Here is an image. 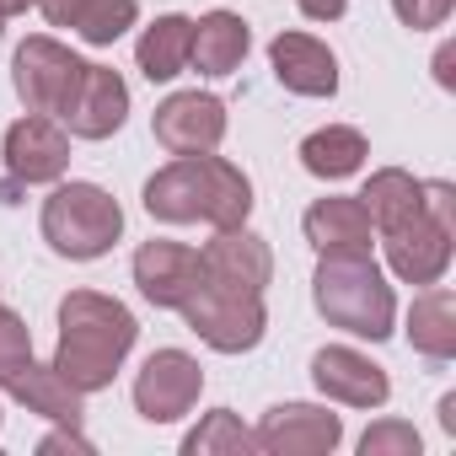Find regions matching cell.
I'll return each instance as SVG.
<instances>
[{
    "label": "cell",
    "instance_id": "1",
    "mask_svg": "<svg viewBox=\"0 0 456 456\" xmlns=\"http://www.w3.org/2000/svg\"><path fill=\"white\" fill-rule=\"evenodd\" d=\"M140 199H145V215L161 225H209V232H225V225H248V215H253L248 172L215 151L167 161L145 183Z\"/></svg>",
    "mask_w": 456,
    "mask_h": 456
},
{
    "label": "cell",
    "instance_id": "2",
    "mask_svg": "<svg viewBox=\"0 0 456 456\" xmlns=\"http://www.w3.org/2000/svg\"><path fill=\"white\" fill-rule=\"evenodd\" d=\"M140 338L134 312L118 296L102 290H70L60 301V344H54V370L76 387V392H102L113 387V376L124 370L129 349Z\"/></svg>",
    "mask_w": 456,
    "mask_h": 456
},
{
    "label": "cell",
    "instance_id": "3",
    "mask_svg": "<svg viewBox=\"0 0 456 456\" xmlns=\"http://www.w3.org/2000/svg\"><path fill=\"white\" fill-rule=\"evenodd\" d=\"M312 301L349 338L381 344L397 328V296H392V285H387V274L370 253H317Z\"/></svg>",
    "mask_w": 456,
    "mask_h": 456
},
{
    "label": "cell",
    "instance_id": "4",
    "mask_svg": "<svg viewBox=\"0 0 456 456\" xmlns=\"http://www.w3.org/2000/svg\"><path fill=\"white\" fill-rule=\"evenodd\" d=\"M38 225H44V242L60 258L92 264V258L113 253V242L124 237V209L97 183H54V193L44 199Z\"/></svg>",
    "mask_w": 456,
    "mask_h": 456
},
{
    "label": "cell",
    "instance_id": "5",
    "mask_svg": "<svg viewBox=\"0 0 456 456\" xmlns=\"http://www.w3.org/2000/svg\"><path fill=\"white\" fill-rule=\"evenodd\" d=\"M183 322L215 349V354H248L264 344L269 333V312H264V296H242V290H220V285H199L183 306Z\"/></svg>",
    "mask_w": 456,
    "mask_h": 456
},
{
    "label": "cell",
    "instance_id": "6",
    "mask_svg": "<svg viewBox=\"0 0 456 456\" xmlns=\"http://www.w3.org/2000/svg\"><path fill=\"white\" fill-rule=\"evenodd\" d=\"M81 70H86V60H81L76 49H65L60 38L33 33V38L17 49V60H12V86H17V97H22L28 113L60 118V108L70 102Z\"/></svg>",
    "mask_w": 456,
    "mask_h": 456
},
{
    "label": "cell",
    "instance_id": "7",
    "mask_svg": "<svg viewBox=\"0 0 456 456\" xmlns=\"http://www.w3.org/2000/svg\"><path fill=\"white\" fill-rule=\"evenodd\" d=\"M381 248H387V269L403 280V285H440L445 269H451V248H456V225L435 220L429 209L408 215L403 225L381 232Z\"/></svg>",
    "mask_w": 456,
    "mask_h": 456
},
{
    "label": "cell",
    "instance_id": "8",
    "mask_svg": "<svg viewBox=\"0 0 456 456\" xmlns=\"http://www.w3.org/2000/svg\"><path fill=\"white\" fill-rule=\"evenodd\" d=\"M204 392V370L188 349H156L140 376H134V413L145 424H177L183 413H193Z\"/></svg>",
    "mask_w": 456,
    "mask_h": 456
},
{
    "label": "cell",
    "instance_id": "9",
    "mask_svg": "<svg viewBox=\"0 0 456 456\" xmlns=\"http://www.w3.org/2000/svg\"><path fill=\"white\" fill-rule=\"evenodd\" d=\"M204 264V280L220 285V290H242V296H264L274 285V253L258 232H248V225H225V232H215L199 253Z\"/></svg>",
    "mask_w": 456,
    "mask_h": 456
},
{
    "label": "cell",
    "instance_id": "10",
    "mask_svg": "<svg viewBox=\"0 0 456 456\" xmlns=\"http://www.w3.org/2000/svg\"><path fill=\"white\" fill-rule=\"evenodd\" d=\"M151 134H156L172 156L220 151V140H225V102H220L215 92H172V97L151 113Z\"/></svg>",
    "mask_w": 456,
    "mask_h": 456
},
{
    "label": "cell",
    "instance_id": "11",
    "mask_svg": "<svg viewBox=\"0 0 456 456\" xmlns=\"http://www.w3.org/2000/svg\"><path fill=\"white\" fill-rule=\"evenodd\" d=\"M344 440V419L317 403H280L253 429V451L264 456H322Z\"/></svg>",
    "mask_w": 456,
    "mask_h": 456
},
{
    "label": "cell",
    "instance_id": "12",
    "mask_svg": "<svg viewBox=\"0 0 456 456\" xmlns=\"http://www.w3.org/2000/svg\"><path fill=\"white\" fill-rule=\"evenodd\" d=\"M124 118H129V86H124V76L108 70V65H86L81 81H76V92H70V102L60 108L65 134L70 140H108V134L124 129Z\"/></svg>",
    "mask_w": 456,
    "mask_h": 456
},
{
    "label": "cell",
    "instance_id": "13",
    "mask_svg": "<svg viewBox=\"0 0 456 456\" xmlns=\"http://www.w3.org/2000/svg\"><path fill=\"white\" fill-rule=\"evenodd\" d=\"M6 172L12 183L22 188H38V183H60L70 172V134L65 124L44 118V113H28L6 129Z\"/></svg>",
    "mask_w": 456,
    "mask_h": 456
},
{
    "label": "cell",
    "instance_id": "14",
    "mask_svg": "<svg viewBox=\"0 0 456 456\" xmlns=\"http://www.w3.org/2000/svg\"><path fill=\"white\" fill-rule=\"evenodd\" d=\"M312 381H317V392H322L328 403H344V408H381V403L392 397L387 370H381L370 354L349 349V344L317 349V354H312Z\"/></svg>",
    "mask_w": 456,
    "mask_h": 456
},
{
    "label": "cell",
    "instance_id": "15",
    "mask_svg": "<svg viewBox=\"0 0 456 456\" xmlns=\"http://www.w3.org/2000/svg\"><path fill=\"white\" fill-rule=\"evenodd\" d=\"M134 285H140V296L151 306L177 312L204 285V264L183 242H140V253H134Z\"/></svg>",
    "mask_w": 456,
    "mask_h": 456
},
{
    "label": "cell",
    "instance_id": "16",
    "mask_svg": "<svg viewBox=\"0 0 456 456\" xmlns=\"http://www.w3.org/2000/svg\"><path fill=\"white\" fill-rule=\"evenodd\" d=\"M269 65H274L280 86L296 97H333L338 92V54L312 33H280L269 44Z\"/></svg>",
    "mask_w": 456,
    "mask_h": 456
},
{
    "label": "cell",
    "instance_id": "17",
    "mask_svg": "<svg viewBox=\"0 0 456 456\" xmlns=\"http://www.w3.org/2000/svg\"><path fill=\"white\" fill-rule=\"evenodd\" d=\"M301 232L317 253H370V237H376V225L360 204V193H328L317 199L306 215H301Z\"/></svg>",
    "mask_w": 456,
    "mask_h": 456
},
{
    "label": "cell",
    "instance_id": "18",
    "mask_svg": "<svg viewBox=\"0 0 456 456\" xmlns=\"http://www.w3.org/2000/svg\"><path fill=\"white\" fill-rule=\"evenodd\" d=\"M248 49H253V28H248L237 12H225V6H220V12H204V17L193 22V49H188V65H193L199 76L220 81V76L242 70Z\"/></svg>",
    "mask_w": 456,
    "mask_h": 456
},
{
    "label": "cell",
    "instance_id": "19",
    "mask_svg": "<svg viewBox=\"0 0 456 456\" xmlns=\"http://www.w3.org/2000/svg\"><path fill=\"white\" fill-rule=\"evenodd\" d=\"M6 392H12L28 413H44V419H54V424H81V419H86V392H76V387L54 370V360H49V365L28 360V365L6 381Z\"/></svg>",
    "mask_w": 456,
    "mask_h": 456
},
{
    "label": "cell",
    "instance_id": "20",
    "mask_svg": "<svg viewBox=\"0 0 456 456\" xmlns=\"http://www.w3.org/2000/svg\"><path fill=\"white\" fill-rule=\"evenodd\" d=\"M188 49H193V17L167 12V17H156V22L140 33L134 65H140V76H145L151 86H156V81H177V76L188 70Z\"/></svg>",
    "mask_w": 456,
    "mask_h": 456
},
{
    "label": "cell",
    "instance_id": "21",
    "mask_svg": "<svg viewBox=\"0 0 456 456\" xmlns=\"http://www.w3.org/2000/svg\"><path fill=\"white\" fill-rule=\"evenodd\" d=\"M408 344L424 360H435V365H445L456 354V296L445 285H424L413 296V306H408Z\"/></svg>",
    "mask_w": 456,
    "mask_h": 456
},
{
    "label": "cell",
    "instance_id": "22",
    "mask_svg": "<svg viewBox=\"0 0 456 456\" xmlns=\"http://www.w3.org/2000/svg\"><path fill=\"white\" fill-rule=\"evenodd\" d=\"M360 204H365L376 232H392V225H403L408 215L424 209V177H413L403 167H376L360 188Z\"/></svg>",
    "mask_w": 456,
    "mask_h": 456
},
{
    "label": "cell",
    "instance_id": "23",
    "mask_svg": "<svg viewBox=\"0 0 456 456\" xmlns=\"http://www.w3.org/2000/svg\"><path fill=\"white\" fill-rule=\"evenodd\" d=\"M365 156H370V145H365V134L349 129V124H328V129H312V134L301 140V167H306L312 177H322V183L354 177V172L365 167Z\"/></svg>",
    "mask_w": 456,
    "mask_h": 456
},
{
    "label": "cell",
    "instance_id": "24",
    "mask_svg": "<svg viewBox=\"0 0 456 456\" xmlns=\"http://www.w3.org/2000/svg\"><path fill=\"white\" fill-rule=\"evenodd\" d=\"M248 451H253V429H242L232 408H209L199 429L183 435V456H248Z\"/></svg>",
    "mask_w": 456,
    "mask_h": 456
},
{
    "label": "cell",
    "instance_id": "25",
    "mask_svg": "<svg viewBox=\"0 0 456 456\" xmlns=\"http://www.w3.org/2000/svg\"><path fill=\"white\" fill-rule=\"evenodd\" d=\"M134 22H140V0H86L81 17H76V33H81V44L108 49V44H118Z\"/></svg>",
    "mask_w": 456,
    "mask_h": 456
},
{
    "label": "cell",
    "instance_id": "26",
    "mask_svg": "<svg viewBox=\"0 0 456 456\" xmlns=\"http://www.w3.org/2000/svg\"><path fill=\"white\" fill-rule=\"evenodd\" d=\"M28 360H33V328L12 306H0V387H6Z\"/></svg>",
    "mask_w": 456,
    "mask_h": 456
},
{
    "label": "cell",
    "instance_id": "27",
    "mask_svg": "<svg viewBox=\"0 0 456 456\" xmlns=\"http://www.w3.org/2000/svg\"><path fill=\"white\" fill-rule=\"evenodd\" d=\"M360 456H419V429L408 419H381L360 435Z\"/></svg>",
    "mask_w": 456,
    "mask_h": 456
},
{
    "label": "cell",
    "instance_id": "28",
    "mask_svg": "<svg viewBox=\"0 0 456 456\" xmlns=\"http://www.w3.org/2000/svg\"><path fill=\"white\" fill-rule=\"evenodd\" d=\"M392 12H397V22H403V28L429 33V28H445V22H451L456 0H392Z\"/></svg>",
    "mask_w": 456,
    "mask_h": 456
},
{
    "label": "cell",
    "instance_id": "29",
    "mask_svg": "<svg viewBox=\"0 0 456 456\" xmlns=\"http://www.w3.org/2000/svg\"><path fill=\"white\" fill-rule=\"evenodd\" d=\"M38 451H44V456H54V451H81V456H86V451H92V440L81 435V424H60L54 435H44V440H38Z\"/></svg>",
    "mask_w": 456,
    "mask_h": 456
},
{
    "label": "cell",
    "instance_id": "30",
    "mask_svg": "<svg viewBox=\"0 0 456 456\" xmlns=\"http://www.w3.org/2000/svg\"><path fill=\"white\" fill-rule=\"evenodd\" d=\"M81 6H86V0H38V12L49 17V28H76Z\"/></svg>",
    "mask_w": 456,
    "mask_h": 456
},
{
    "label": "cell",
    "instance_id": "31",
    "mask_svg": "<svg viewBox=\"0 0 456 456\" xmlns=\"http://www.w3.org/2000/svg\"><path fill=\"white\" fill-rule=\"evenodd\" d=\"M301 6V17H312V22H338L344 12H349V0H296Z\"/></svg>",
    "mask_w": 456,
    "mask_h": 456
},
{
    "label": "cell",
    "instance_id": "32",
    "mask_svg": "<svg viewBox=\"0 0 456 456\" xmlns=\"http://www.w3.org/2000/svg\"><path fill=\"white\" fill-rule=\"evenodd\" d=\"M451 60H456V49L445 44V49L435 54V76H440V86H456V76H451Z\"/></svg>",
    "mask_w": 456,
    "mask_h": 456
},
{
    "label": "cell",
    "instance_id": "33",
    "mask_svg": "<svg viewBox=\"0 0 456 456\" xmlns=\"http://www.w3.org/2000/svg\"><path fill=\"white\" fill-rule=\"evenodd\" d=\"M440 429H445V435H456V392H445V397H440Z\"/></svg>",
    "mask_w": 456,
    "mask_h": 456
},
{
    "label": "cell",
    "instance_id": "34",
    "mask_svg": "<svg viewBox=\"0 0 456 456\" xmlns=\"http://www.w3.org/2000/svg\"><path fill=\"white\" fill-rule=\"evenodd\" d=\"M28 6H38V0H0V17H22Z\"/></svg>",
    "mask_w": 456,
    "mask_h": 456
},
{
    "label": "cell",
    "instance_id": "35",
    "mask_svg": "<svg viewBox=\"0 0 456 456\" xmlns=\"http://www.w3.org/2000/svg\"><path fill=\"white\" fill-rule=\"evenodd\" d=\"M0 38H6V17H0Z\"/></svg>",
    "mask_w": 456,
    "mask_h": 456
},
{
    "label": "cell",
    "instance_id": "36",
    "mask_svg": "<svg viewBox=\"0 0 456 456\" xmlns=\"http://www.w3.org/2000/svg\"><path fill=\"white\" fill-rule=\"evenodd\" d=\"M0 419H6V413H0Z\"/></svg>",
    "mask_w": 456,
    "mask_h": 456
}]
</instances>
